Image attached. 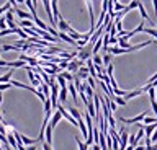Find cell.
Segmentation results:
<instances>
[{
  "mask_svg": "<svg viewBox=\"0 0 157 150\" xmlns=\"http://www.w3.org/2000/svg\"><path fill=\"white\" fill-rule=\"evenodd\" d=\"M57 111H61V114H62V118H64V119H67V121H69V123H71L72 126H78V123H77V119H75V118H74V116H72L71 113H69V111H67L66 108H64V106H62L61 103H59V104H57Z\"/></svg>",
  "mask_w": 157,
  "mask_h": 150,
  "instance_id": "obj_1",
  "label": "cell"
},
{
  "mask_svg": "<svg viewBox=\"0 0 157 150\" xmlns=\"http://www.w3.org/2000/svg\"><path fill=\"white\" fill-rule=\"evenodd\" d=\"M147 113H151L149 109L144 111V113H141L139 116H136V118H121V123L124 124H136V123H141V121H144V118L147 116Z\"/></svg>",
  "mask_w": 157,
  "mask_h": 150,
  "instance_id": "obj_2",
  "label": "cell"
},
{
  "mask_svg": "<svg viewBox=\"0 0 157 150\" xmlns=\"http://www.w3.org/2000/svg\"><path fill=\"white\" fill-rule=\"evenodd\" d=\"M120 150H126V145H128V142H129V134L126 132V130H120Z\"/></svg>",
  "mask_w": 157,
  "mask_h": 150,
  "instance_id": "obj_3",
  "label": "cell"
},
{
  "mask_svg": "<svg viewBox=\"0 0 157 150\" xmlns=\"http://www.w3.org/2000/svg\"><path fill=\"white\" fill-rule=\"evenodd\" d=\"M83 65V62L82 60H71L69 62V67H67V72H71V74H74V75H77V72H78V69Z\"/></svg>",
  "mask_w": 157,
  "mask_h": 150,
  "instance_id": "obj_4",
  "label": "cell"
},
{
  "mask_svg": "<svg viewBox=\"0 0 157 150\" xmlns=\"http://www.w3.org/2000/svg\"><path fill=\"white\" fill-rule=\"evenodd\" d=\"M15 10V15H17L20 20H34V16L31 15V13H28V12H25V10H21V8H13Z\"/></svg>",
  "mask_w": 157,
  "mask_h": 150,
  "instance_id": "obj_5",
  "label": "cell"
},
{
  "mask_svg": "<svg viewBox=\"0 0 157 150\" xmlns=\"http://www.w3.org/2000/svg\"><path fill=\"white\" fill-rule=\"evenodd\" d=\"M57 28H59V31H62V33H69V30H71L72 26L69 25V23L62 18V15H61V18L57 20Z\"/></svg>",
  "mask_w": 157,
  "mask_h": 150,
  "instance_id": "obj_6",
  "label": "cell"
},
{
  "mask_svg": "<svg viewBox=\"0 0 157 150\" xmlns=\"http://www.w3.org/2000/svg\"><path fill=\"white\" fill-rule=\"evenodd\" d=\"M61 118H62V114H61V111H54V113H52V116H51V121H49V126H51V127L54 129V127H56V126H57V123H59V121H61Z\"/></svg>",
  "mask_w": 157,
  "mask_h": 150,
  "instance_id": "obj_7",
  "label": "cell"
},
{
  "mask_svg": "<svg viewBox=\"0 0 157 150\" xmlns=\"http://www.w3.org/2000/svg\"><path fill=\"white\" fill-rule=\"evenodd\" d=\"M67 88L69 91H71V95H72V100H74V103H78V93H77V86L74 85V83H67Z\"/></svg>",
  "mask_w": 157,
  "mask_h": 150,
  "instance_id": "obj_8",
  "label": "cell"
},
{
  "mask_svg": "<svg viewBox=\"0 0 157 150\" xmlns=\"http://www.w3.org/2000/svg\"><path fill=\"white\" fill-rule=\"evenodd\" d=\"M26 62L25 60H12V62H8V65L7 67H10V69H21V67H25V69H26Z\"/></svg>",
  "mask_w": 157,
  "mask_h": 150,
  "instance_id": "obj_9",
  "label": "cell"
},
{
  "mask_svg": "<svg viewBox=\"0 0 157 150\" xmlns=\"http://www.w3.org/2000/svg\"><path fill=\"white\" fill-rule=\"evenodd\" d=\"M77 77L80 80H87L88 77H90V72H88V67H80V69H78V72H77Z\"/></svg>",
  "mask_w": 157,
  "mask_h": 150,
  "instance_id": "obj_10",
  "label": "cell"
},
{
  "mask_svg": "<svg viewBox=\"0 0 157 150\" xmlns=\"http://www.w3.org/2000/svg\"><path fill=\"white\" fill-rule=\"evenodd\" d=\"M7 140H8L10 147L15 148V150H18V144H17V139H15V135H13V129H12V130H10V132L7 134Z\"/></svg>",
  "mask_w": 157,
  "mask_h": 150,
  "instance_id": "obj_11",
  "label": "cell"
},
{
  "mask_svg": "<svg viewBox=\"0 0 157 150\" xmlns=\"http://www.w3.org/2000/svg\"><path fill=\"white\" fill-rule=\"evenodd\" d=\"M21 142H23V145L29 147V145H38L39 140L38 139H29V137H26V135H21Z\"/></svg>",
  "mask_w": 157,
  "mask_h": 150,
  "instance_id": "obj_12",
  "label": "cell"
},
{
  "mask_svg": "<svg viewBox=\"0 0 157 150\" xmlns=\"http://www.w3.org/2000/svg\"><path fill=\"white\" fill-rule=\"evenodd\" d=\"M142 93H146L142 88H139V90H134V91H128V95L124 96V100L128 101V100H131V98H136V96H141Z\"/></svg>",
  "mask_w": 157,
  "mask_h": 150,
  "instance_id": "obj_13",
  "label": "cell"
},
{
  "mask_svg": "<svg viewBox=\"0 0 157 150\" xmlns=\"http://www.w3.org/2000/svg\"><path fill=\"white\" fill-rule=\"evenodd\" d=\"M18 26L25 30V28H34L36 25H34V21H31V20H20L18 21Z\"/></svg>",
  "mask_w": 157,
  "mask_h": 150,
  "instance_id": "obj_14",
  "label": "cell"
},
{
  "mask_svg": "<svg viewBox=\"0 0 157 150\" xmlns=\"http://www.w3.org/2000/svg\"><path fill=\"white\" fill-rule=\"evenodd\" d=\"M33 21H34V25H36V26L39 28V30H44V31H48V28H49V26H48L46 23H44V21H43L39 16H38V18H34Z\"/></svg>",
  "mask_w": 157,
  "mask_h": 150,
  "instance_id": "obj_15",
  "label": "cell"
},
{
  "mask_svg": "<svg viewBox=\"0 0 157 150\" xmlns=\"http://www.w3.org/2000/svg\"><path fill=\"white\" fill-rule=\"evenodd\" d=\"M67 93H69L67 86L66 88H61V91H59V103H64V101L67 100Z\"/></svg>",
  "mask_w": 157,
  "mask_h": 150,
  "instance_id": "obj_16",
  "label": "cell"
},
{
  "mask_svg": "<svg viewBox=\"0 0 157 150\" xmlns=\"http://www.w3.org/2000/svg\"><path fill=\"white\" fill-rule=\"evenodd\" d=\"M137 8H139V13H141V18H142V20H149L151 21V18H149V15H147V12H146V8H144V5H142V2L139 3V7H137Z\"/></svg>",
  "mask_w": 157,
  "mask_h": 150,
  "instance_id": "obj_17",
  "label": "cell"
},
{
  "mask_svg": "<svg viewBox=\"0 0 157 150\" xmlns=\"http://www.w3.org/2000/svg\"><path fill=\"white\" fill-rule=\"evenodd\" d=\"M126 8V5H123L121 2H113V10H115V13H120Z\"/></svg>",
  "mask_w": 157,
  "mask_h": 150,
  "instance_id": "obj_18",
  "label": "cell"
},
{
  "mask_svg": "<svg viewBox=\"0 0 157 150\" xmlns=\"http://www.w3.org/2000/svg\"><path fill=\"white\" fill-rule=\"evenodd\" d=\"M61 75H62V77H64V79H66L67 82H69V83H72V82L75 80V75L71 74V72H61Z\"/></svg>",
  "mask_w": 157,
  "mask_h": 150,
  "instance_id": "obj_19",
  "label": "cell"
},
{
  "mask_svg": "<svg viewBox=\"0 0 157 150\" xmlns=\"http://www.w3.org/2000/svg\"><path fill=\"white\" fill-rule=\"evenodd\" d=\"M69 113H71L77 121H78V119H82V113H80V111H78L77 108H69Z\"/></svg>",
  "mask_w": 157,
  "mask_h": 150,
  "instance_id": "obj_20",
  "label": "cell"
},
{
  "mask_svg": "<svg viewBox=\"0 0 157 150\" xmlns=\"http://www.w3.org/2000/svg\"><path fill=\"white\" fill-rule=\"evenodd\" d=\"M144 33H147V35L152 36V38H154V39L157 41V28H146Z\"/></svg>",
  "mask_w": 157,
  "mask_h": 150,
  "instance_id": "obj_21",
  "label": "cell"
},
{
  "mask_svg": "<svg viewBox=\"0 0 157 150\" xmlns=\"http://www.w3.org/2000/svg\"><path fill=\"white\" fill-rule=\"evenodd\" d=\"M57 83H59V86H61V88H66L69 82H67L66 79H64V77H62L61 74H59V75H57Z\"/></svg>",
  "mask_w": 157,
  "mask_h": 150,
  "instance_id": "obj_22",
  "label": "cell"
},
{
  "mask_svg": "<svg viewBox=\"0 0 157 150\" xmlns=\"http://www.w3.org/2000/svg\"><path fill=\"white\" fill-rule=\"evenodd\" d=\"M92 60H93V64H95L97 67H100V65H103V57H100L98 54H95L92 57Z\"/></svg>",
  "mask_w": 157,
  "mask_h": 150,
  "instance_id": "obj_23",
  "label": "cell"
},
{
  "mask_svg": "<svg viewBox=\"0 0 157 150\" xmlns=\"http://www.w3.org/2000/svg\"><path fill=\"white\" fill-rule=\"evenodd\" d=\"M2 51L7 52V51H20V49H18L15 44H3V46H2Z\"/></svg>",
  "mask_w": 157,
  "mask_h": 150,
  "instance_id": "obj_24",
  "label": "cell"
},
{
  "mask_svg": "<svg viewBox=\"0 0 157 150\" xmlns=\"http://www.w3.org/2000/svg\"><path fill=\"white\" fill-rule=\"evenodd\" d=\"M113 100H115V103H116V104H120V106H126V103H128V101L123 98V96H115Z\"/></svg>",
  "mask_w": 157,
  "mask_h": 150,
  "instance_id": "obj_25",
  "label": "cell"
},
{
  "mask_svg": "<svg viewBox=\"0 0 157 150\" xmlns=\"http://www.w3.org/2000/svg\"><path fill=\"white\" fill-rule=\"evenodd\" d=\"M111 56H110V52H105V56H103V65H105V67H108V65H110L111 64Z\"/></svg>",
  "mask_w": 157,
  "mask_h": 150,
  "instance_id": "obj_26",
  "label": "cell"
},
{
  "mask_svg": "<svg viewBox=\"0 0 157 150\" xmlns=\"http://www.w3.org/2000/svg\"><path fill=\"white\" fill-rule=\"evenodd\" d=\"M69 62H71V60H67V59H61V62H59V69H61V70H64V69H66V70H67V67H69Z\"/></svg>",
  "mask_w": 157,
  "mask_h": 150,
  "instance_id": "obj_27",
  "label": "cell"
},
{
  "mask_svg": "<svg viewBox=\"0 0 157 150\" xmlns=\"http://www.w3.org/2000/svg\"><path fill=\"white\" fill-rule=\"evenodd\" d=\"M8 25H7V20H5V16L2 15L0 16V31H3V30H7Z\"/></svg>",
  "mask_w": 157,
  "mask_h": 150,
  "instance_id": "obj_28",
  "label": "cell"
},
{
  "mask_svg": "<svg viewBox=\"0 0 157 150\" xmlns=\"http://www.w3.org/2000/svg\"><path fill=\"white\" fill-rule=\"evenodd\" d=\"M75 142H77V145H78V150H87V148H88V145L83 144L78 137H75Z\"/></svg>",
  "mask_w": 157,
  "mask_h": 150,
  "instance_id": "obj_29",
  "label": "cell"
},
{
  "mask_svg": "<svg viewBox=\"0 0 157 150\" xmlns=\"http://www.w3.org/2000/svg\"><path fill=\"white\" fill-rule=\"evenodd\" d=\"M155 123H157V118H147V116L144 118V124H146V126H149V124H155Z\"/></svg>",
  "mask_w": 157,
  "mask_h": 150,
  "instance_id": "obj_30",
  "label": "cell"
},
{
  "mask_svg": "<svg viewBox=\"0 0 157 150\" xmlns=\"http://www.w3.org/2000/svg\"><path fill=\"white\" fill-rule=\"evenodd\" d=\"M129 145H131V147H136V145H137V140H136V134L129 135Z\"/></svg>",
  "mask_w": 157,
  "mask_h": 150,
  "instance_id": "obj_31",
  "label": "cell"
},
{
  "mask_svg": "<svg viewBox=\"0 0 157 150\" xmlns=\"http://www.w3.org/2000/svg\"><path fill=\"white\" fill-rule=\"evenodd\" d=\"M144 135H146L144 129H139V130H137V134H136V140H137V142H139V140H141L142 137H144Z\"/></svg>",
  "mask_w": 157,
  "mask_h": 150,
  "instance_id": "obj_32",
  "label": "cell"
},
{
  "mask_svg": "<svg viewBox=\"0 0 157 150\" xmlns=\"http://www.w3.org/2000/svg\"><path fill=\"white\" fill-rule=\"evenodd\" d=\"M8 88H12V83H0V91H5Z\"/></svg>",
  "mask_w": 157,
  "mask_h": 150,
  "instance_id": "obj_33",
  "label": "cell"
},
{
  "mask_svg": "<svg viewBox=\"0 0 157 150\" xmlns=\"http://www.w3.org/2000/svg\"><path fill=\"white\" fill-rule=\"evenodd\" d=\"M108 3H110V0H103V3H101V12H108Z\"/></svg>",
  "mask_w": 157,
  "mask_h": 150,
  "instance_id": "obj_34",
  "label": "cell"
},
{
  "mask_svg": "<svg viewBox=\"0 0 157 150\" xmlns=\"http://www.w3.org/2000/svg\"><path fill=\"white\" fill-rule=\"evenodd\" d=\"M43 150H52V145L51 144H48V142H43Z\"/></svg>",
  "mask_w": 157,
  "mask_h": 150,
  "instance_id": "obj_35",
  "label": "cell"
},
{
  "mask_svg": "<svg viewBox=\"0 0 157 150\" xmlns=\"http://www.w3.org/2000/svg\"><path fill=\"white\" fill-rule=\"evenodd\" d=\"M118 41H120V38H116V36H110V42H111V44H118Z\"/></svg>",
  "mask_w": 157,
  "mask_h": 150,
  "instance_id": "obj_36",
  "label": "cell"
},
{
  "mask_svg": "<svg viewBox=\"0 0 157 150\" xmlns=\"http://www.w3.org/2000/svg\"><path fill=\"white\" fill-rule=\"evenodd\" d=\"M152 5H154V12H155V15H157V0H152Z\"/></svg>",
  "mask_w": 157,
  "mask_h": 150,
  "instance_id": "obj_37",
  "label": "cell"
},
{
  "mask_svg": "<svg viewBox=\"0 0 157 150\" xmlns=\"http://www.w3.org/2000/svg\"><path fill=\"white\" fill-rule=\"evenodd\" d=\"M93 150H101L100 144H93Z\"/></svg>",
  "mask_w": 157,
  "mask_h": 150,
  "instance_id": "obj_38",
  "label": "cell"
},
{
  "mask_svg": "<svg viewBox=\"0 0 157 150\" xmlns=\"http://www.w3.org/2000/svg\"><path fill=\"white\" fill-rule=\"evenodd\" d=\"M26 150H36V145H29V147H26Z\"/></svg>",
  "mask_w": 157,
  "mask_h": 150,
  "instance_id": "obj_39",
  "label": "cell"
},
{
  "mask_svg": "<svg viewBox=\"0 0 157 150\" xmlns=\"http://www.w3.org/2000/svg\"><path fill=\"white\" fill-rule=\"evenodd\" d=\"M2 101H3V91H0V104H2Z\"/></svg>",
  "mask_w": 157,
  "mask_h": 150,
  "instance_id": "obj_40",
  "label": "cell"
},
{
  "mask_svg": "<svg viewBox=\"0 0 157 150\" xmlns=\"http://www.w3.org/2000/svg\"><path fill=\"white\" fill-rule=\"evenodd\" d=\"M31 2H33V5H34V7H38V0H31Z\"/></svg>",
  "mask_w": 157,
  "mask_h": 150,
  "instance_id": "obj_41",
  "label": "cell"
},
{
  "mask_svg": "<svg viewBox=\"0 0 157 150\" xmlns=\"http://www.w3.org/2000/svg\"><path fill=\"white\" fill-rule=\"evenodd\" d=\"M17 3H25V0H17Z\"/></svg>",
  "mask_w": 157,
  "mask_h": 150,
  "instance_id": "obj_42",
  "label": "cell"
},
{
  "mask_svg": "<svg viewBox=\"0 0 157 150\" xmlns=\"http://www.w3.org/2000/svg\"><path fill=\"white\" fill-rule=\"evenodd\" d=\"M155 100H157V90H155Z\"/></svg>",
  "mask_w": 157,
  "mask_h": 150,
  "instance_id": "obj_43",
  "label": "cell"
}]
</instances>
